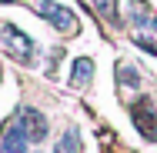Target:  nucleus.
Returning <instances> with one entry per match:
<instances>
[{
  "label": "nucleus",
  "instance_id": "f257e3e1",
  "mask_svg": "<svg viewBox=\"0 0 157 153\" xmlns=\"http://www.w3.org/2000/svg\"><path fill=\"white\" fill-rule=\"evenodd\" d=\"M37 17H44L54 30L60 33H77V13L67 7V3H57V0H37Z\"/></svg>",
  "mask_w": 157,
  "mask_h": 153
},
{
  "label": "nucleus",
  "instance_id": "f03ea898",
  "mask_svg": "<svg viewBox=\"0 0 157 153\" xmlns=\"http://www.w3.org/2000/svg\"><path fill=\"white\" fill-rule=\"evenodd\" d=\"M0 37H3V47H7L20 63H33V57H37V43H33L20 27H13V24H0Z\"/></svg>",
  "mask_w": 157,
  "mask_h": 153
},
{
  "label": "nucleus",
  "instance_id": "7ed1b4c3",
  "mask_svg": "<svg viewBox=\"0 0 157 153\" xmlns=\"http://www.w3.org/2000/svg\"><path fill=\"white\" fill-rule=\"evenodd\" d=\"M30 137H27V130H24V123L20 120H10L3 126V133H0V153H30Z\"/></svg>",
  "mask_w": 157,
  "mask_h": 153
},
{
  "label": "nucleus",
  "instance_id": "20e7f679",
  "mask_svg": "<svg viewBox=\"0 0 157 153\" xmlns=\"http://www.w3.org/2000/svg\"><path fill=\"white\" fill-rule=\"evenodd\" d=\"M130 120L137 123V130H140L147 140H157V110L151 107V97H140V100L130 107Z\"/></svg>",
  "mask_w": 157,
  "mask_h": 153
},
{
  "label": "nucleus",
  "instance_id": "39448f33",
  "mask_svg": "<svg viewBox=\"0 0 157 153\" xmlns=\"http://www.w3.org/2000/svg\"><path fill=\"white\" fill-rule=\"evenodd\" d=\"M17 120L24 123V130H27L30 143H44V140H47V130H50V126H47V117H44L40 110H33V107H24Z\"/></svg>",
  "mask_w": 157,
  "mask_h": 153
},
{
  "label": "nucleus",
  "instance_id": "423d86ee",
  "mask_svg": "<svg viewBox=\"0 0 157 153\" xmlns=\"http://www.w3.org/2000/svg\"><path fill=\"white\" fill-rule=\"evenodd\" d=\"M90 77H94V60L90 57H77V60L70 63V87L84 90L90 83Z\"/></svg>",
  "mask_w": 157,
  "mask_h": 153
},
{
  "label": "nucleus",
  "instance_id": "0eeeda50",
  "mask_svg": "<svg viewBox=\"0 0 157 153\" xmlns=\"http://www.w3.org/2000/svg\"><path fill=\"white\" fill-rule=\"evenodd\" d=\"M54 153H80V133H77V126H67L63 130V137L57 140Z\"/></svg>",
  "mask_w": 157,
  "mask_h": 153
},
{
  "label": "nucleus",
  "instance_id": "6e6552de",
  "mask_svg": "<svg viewBox=\"0 0 157 153\" xmlns=\"http://www.w3.org/2000/svg\"><path fill=\"white\" fill-rule=\"evenodd\" d=\"M117 77H121L124 87H140V73L134 70V63H121L117 67Z\"/></svg>",
  "mask_w": 157,
  "mask_h": 153
},
{
  "label": "nucleus",
  "instance_id": "1a4fd4ad",
  "mask_svg": "<svg viewBox=\"0 0 157 153\" xmlns=\"http://www.w3.org/2000/svg\"><path fill=\"white\" fill-rule=\"evenodd\" d=\"M134 43H137L140 50H147L151 57H154V53H157V43H154V40H151V37H144V33H137V37H134Z\"/></svg>",
  "mask_w": 157,
  "mask_h": 153
},
{
  "label": "nucleus",
  "instance_id": "9d476101",
  "mask_svg": "<svg viewBox=\"0 0 157 153\" xmlns=\"http://www.w3.org/2000/svg\"><path fill=\"white\" fill-rule=\"evenodd\" d=\"M0 3H17V0H0Z\"/></svg>",
  "mask_w": 157,
  "mask_h": 153
}]
</instances>
